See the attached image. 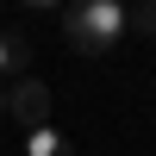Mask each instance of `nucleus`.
Wrapping results in <instances>:
<instances>
[{
	"label": "nucleus",
	"mask_w": 156,
	"mask_h": 156,
	"mask_svg": "<svg viewBox=\"0 0 156 156\" xmlns=\"http://www.w3.org/2000/svg\"><path fill=\"white\" fill-rule=\"evenodd\" d=\"M125 31H131V12H125L119 0H87V6L62 12V37H69L81 56H106Z\"/></svg>",
	"instance_id": "nucleus-1"
},
{
	"label": "nucleus",
	"mask_w": 156,
	"mask_h": 156,
	"mask_svg": "<svg viewBox=\"0 0 156 156\" xmlns=\"http://www.w3.org/2000/svg\"><path fill=\"white\" fill-rule=\"evenodd\" d=\"M6 112H12V125H25V137H31V131H50V87L44 81H12Z\"/></svg>",
	"instance_id": "nucleus-2"
},
{
	"label": "nucleus",
	"mask_w": 156,
	"mask_h": 156,
	"mask_svg": "<svg viewBox=\"0 0 156 156\" xmlns=\"http://www.w3.org/2000/svg\"><path fill=\"white\" fill-rule=\"evenodd\" d=\"M25 62H31V44H25L19 31H0V81H6V75H19Z\"/></svg>",
	"instance_id": "nucleus-3"
},
{
	"label": "nucleus",
	"mask_w": 156,
	"mask_h": 156,
	"mask_svg": "<svg viewBox=\"0 0 156 156\" xmlns=\"http://www.w3.org/2000/svg\"><path fill=\"white\" fill-rule=\"evenodd\" d=\"M25 156H75V150H69V137L50 125V131H31V137H25Z\"/></svg>",
	"instance_id": "nucleus-4"
},
{
	"label": "nucleus",
	"mask_w": 156,
	"mask_h": 156,
	"mask_svg": "<svg viewBox=\"0 0 156 156\" xmlns=\"http://www.w3.org/2000/svg\"><path fill=\"white\" fill-rule=\"evenodd\" d=\"M131 31H156V0H144V6L131 12Z\"/></svg>",
	"instance_id": "nucleus-5"
},
{
	"label": "nucleus",
	"mask_w": 156,
	"mask_h": 156,
	"mask_svg": "<svg viewBox=\"0 0 156 156\" xmlns=\"http://www.w3.org/2000/svg\"><path fill=\"white\" fill-rule=\"evenodd\" d=\"M6 94H12V87H6V81H0V112H6Z\"/></svg>",
	"instance_id": "nucleus-6"
}]
</instances>
